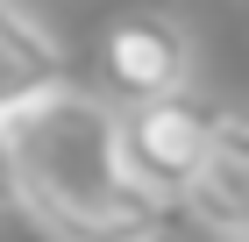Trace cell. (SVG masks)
I'll return each instance as SVG.
<instances>
[{
    "instance_id": "6da1fadb",
    "label": "cell",
    "mask_w": 249,
    "mask_h": 242,
    "mask_svg": "<svg viewBox=\"0 0 249 242\" xmlns=\"http://www.w3.org/2000/svg\"><path fill=\"white\" fill-rule=\"evenodd\" d=\"M7 143L21 192L15 214H29L50 242H164L171 200L142 192L121 171L114 100L64 78L57 93L7 114Z\"/></svg>"
},
{
    "instance_id": "7a4b0ae2",
    "label": "cell",
    "mask_w": 249,
    "mask_h": 242,
    "mask_svg": "<svg viewBox=\"0 0 249 242\" xmlns=\"http://www.w3.org/2000/svg\"><path fill=\"white\" fill-rule=\"evenodd\" d=\"M221 114H228L221 100L192 93V86L157 93V100H135V107H114L121 171H128L142 192H157V200H178V186H185L192 164H199V149L221 129Z\"/></svg>"
},
{
    "instance_id": "3957f363",
    "label": "cell",
    "mask_w": 249,
    "mask_h": 242,
    "mask_svg": "<svg viewBox=\"0 0 249 242\" xmlns=\"http://www.w3.org/2000/svg\"><path fill=\"white\" fill-rule=\"evenodd\" d=\"M192 29L171 15V7H121L93 43V72H100V100L114 107H135V100L178 93L192 86Z\"/></svg>"
},
{
    "instance_id": "277c9868",
    "label": "cell",
    "mask_w": 249,
    "mask_h": 242,
    "mask_svg": "<svg viewBox=\"0 0 249 242\" xmlns=\"http://www.w3.org/2000/svg\"><path fill=\"white\" fill-rule=\"evenodd\" d=\"M192 221L207 228V235L221 242H242L249 235V129H242V114H221V129H213V143L199 149V164H192V178L178 186V200Z\"/></svg>"
},
{
    "instance_id": "5b68a950",
    "label": "cell",
    "mask_w": 249,
    "mask_h": 242,
    "mask_svg": "<svg viewBox=\"0 0 249 242\" xmlns=\"http://www.w3.org/2000/svg\"><path fill=\"white\" fill-rule=\"evenodd\" d=\"M64 78H71L64 43L50 36L21 0H0V114H21L29 100L57 93Z\"/></svg>"
},
{
    "instance_id": "8992f818",
    "label": "cell",
    "mask_w": 249,
    "mask_h": 242,
    "mask_svg": "<svg viewBox=\"0 0 249 242\" xmlns=\"http://www.w3.org/2000/svg\"><path fill=\"white\" fill-rule=\"evenodd\" d=\"M21 192H15V143H7V114H0V214H15Z\"/></svg>"
}]
</instances>
